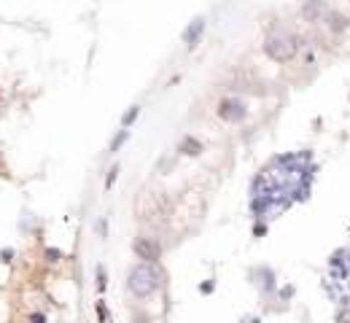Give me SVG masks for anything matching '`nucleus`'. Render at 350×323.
Listing matches in <instances>:
<instances>
[{"instance_id": "2", "label": "nucleus", "mask_w": 350, "mask_h": 323, "mask_svg": "<svg viewBox=\"0 0 350 323\" xmlns=\"http://www.w3.org/2000/svg\"><path fill=\"white\" fill-rule=\"evenodd\" d=\"M154 288H156V275H154V269H151V267L140 264V267H135L129 272V291L132 294L148 296Z\"/></svg>"}, {"instance_id": "6", "label": "nucleus", "mask_w": 350, "mask_h": 323, "mask_svg": "<svg viewBox=\"0 0 350 323\" xmlns=\"http://www.w3.org/2000/svg\"><path fill=\"white\" fill-rule=\"evenodd\" d=\"M181 151H186V154L194 156V154H200V151H202V146L197 140H191V137H183V140H181Z\"/></svg>"}, {"instance_id": "7", "label": "nucleus", "mask_w": 350, "mask_h": 323, "mask_svg": "<svg viewBox=\"0 0 350 323\" xmlns=\"http://www.w3.org/2000/svg\"><path fill=\"white\" fill-rule=\"evenodd\" d=\"M202 30V22H200V19H197V22L194 24H191V27H189V32H186V43L191 46V43H194V38H197V32H200Z\"/></svg>"}, {"instance_id": "8", "label": "nucleus", "mask_w": 350, "mask_h": 323, "mask_svg": "<svg viewBox=\"0 0 350 323\" xmlns=\"http://www.w3.org/2000/svg\"><path fill=\"white\" fill-rule=\"evenodd\" d=\"M97 315H100V323H111V318H108V310H105L103 302L97 305Z\"/></svg>"}, {"instance_id": "12", "label": "nucleus", "mask_w": 350, "mask_h": 323, "mask_svg": "<svg viewBox=\"0 0 350 323\" xmlns=\"http://www.w3.org/2000/svg\"><path fill=\"white\" fill-rule=\"evenodd\" d=\"M30 323H43V315H32Z\"/></svg>"}, {"instance_id": "10", "label": "nucleus", "mask_w": 350, "mask_h": 323, "mask_svg": "<svg viewBox=\"0 0 350 323\" xmlns=\"http://www.w3.org/2000/svg\"><path fill=\"white\" fill-rule=\"evenodd\" d=\"M137 110H140V108H137V105H135V108H132V110H129V113H127V116H124V124H132V121H135V116H137Z\"/></svg>"}, {"instance_id": "3", "label": "nucleus", "mask_w": 350, "mask_h": 323, "mask_svg": "<svg viewBox=\"0 0 350 323\" xmlns=\"http://www.w3.org/2000/svg\"><path fill=\"white\" fill-rule=\"evenodd\" d=\"M135 253H137V259H143V261H156L159 259V245H156L154 240H148V237H137L135 240Z\"/></svg>"}, {"instance_id": "11", "label": "nucleus", "mask_w": 350, "mask_h": 323, "mask_svg": "<svg viewBox=\"0 0 350 323\" xmlns=\"http://www.w3.org/2000/svg\"><path fill=\"white\" fill-rule=\"evenodd\" d=\"M124 137H127V132H121V135H118V137H116V140H114V146H111V148H114V151H116L118 146H121V140H124Z\"/></svg>"}, {"instance_id": "9", "label": "nucleus", "mask_w": 350, "mask_h": 323, "mask_svg": "<svg viewBox=\"0 0 350 323\" xmlns=\"http://www.w3.org/2000/svg\"><path fill=\"white\" fill-rule=\"evenodd\" d=\"M337 323H350V310H340L337 313Z\"/></svg>"}, {"instance_id": "1", "label": "nucleus", "mask_w": 350, "mask_h": 323, "mask_svg": "<svg viewBox=\"0 0 350 323\" xmlns=\"http://www.w3.org/2000/svg\"><path fill=\"white\" fill-rule=\"evenodd\" d=\"M264 51H267L272 59H277V62H286V59L294 57L296 43H294L291 35H286V32H275V35L264 43Z\"/></svg>"}, {"instance_id": "5", "label": "nucleus", "mask_w": 350, "mask_h": 323, "mask_svg": "<svg viewBox=\"0 0 350 323\" xmlns=\"http://www.w3.org/2000/svg\"><path fill=\"white\" fill-rule=\"evenodd\" d=\"M329 27L337 30V32H340V30H345V27H348V16L337 14V11H334V14H329Z\"/></svg>"}, {"instance_id": "4", "label": "nucleus", "mask_w": 350, "mask_h": 323, "mask_svg": "<svg viewBox=\"0 0 350 323\" xmlns=\"http://www.w3.org/2000/svg\"><path fill=\"white\" fill-rule=\"evenodd\" d=\"M219 113L224 116V118H229V121H237V118H242V105L240 103H234V100H224L221 103V108H219Z\"/></svg>"}]
</instances>
